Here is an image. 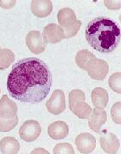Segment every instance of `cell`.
<instances>
[{
  "label": "cell",
  "mask_w": 121,
  "mask_h": 154,
  "mask_svg": "<svg viewBox=\"0 0 121 154\" xmlns=\"http://www.w3.org/2000/svg\"><path fill=\"white\" fill-rule=\"evenodd\" d=\"M52 73L43 61L28 57L18 61L8 76L7 88L11 97L22 103H38L48 96Z\"/></svg>",
  "instance_id": "6da1fadb"
},
{
  "label": "cell",
  "mask_w": 121,
  "mask_h": 154,
  "mask_svg": "<svg viewBox=\"0 0 121 154\" xmlns=\"http://www.w3.org/2000/svg\"><path fill=\"white\" fill-rule=\"evenodd\" d=\"M86 38L90 45L99 53H110L120 42V29L111 19L97 17L89 22Z\"/></svg>",
  "instance_id": "7a4b0ae2"
},
{
  "label": "cell",
  "mask_w": 121,
  "mask_h": 154,
  "mask_svg": "<svg viewBox=\"0 0 121 154\" xmlns=\"http://www.w3.org/2000/svg\"><path fill=\"white\" fill-rule=\"evenodd\" d=\"M108 69V65L106 61L96 58L95 57L89 61L85 69L91 79L98 81H102L106 78Z\"/></svg>",
  "instance_id": "3957f363"
},
{
  "label": "cell",
  "mask_w": 121,
  "mask_h": 154,
  "mask_svg": "<svg viewBox=\"0 0 121 154\" xmlns=\"http://www.w3.org/2000/svg\"><path fill=\"white\" fill-rule=\"evenodd\" d=\"M41 133L40 124L36 120L24 122L19 131L21 139L26 142H33L40 137Z\"/></svg>",
  "instance_id": "277c9868"
},
{
  "label": "cell",
  "mask_w": 121,
  "mask_h": 154,
  "mask_svg": "<svg viewBox=\"0 0 121 154\" xmlns=\"http://www.w3.org/2000/svg\"><path fill=\"white\" fill-rule=\"evenodd\" d=\"M46 107L50 113L58 115L66 110V99L65 94L61 90H56L51 98L46 103Z\"/></svg>",
  "instance_id": "5b68a950"
},
{
  "label": "cell",
  "mask_w": 121,
  "mask_h": 154,
  "mask_svg": "<svg viewBox=\"0 0 121 154\" xmlns=\"http://www.w3.org/2000/svg\"><path fill=\"white\" fill-rule=\"evenodd\" d=\"M26 45L32 53L40 54L45 51L47 43L40 32L31 31L26 36Z\"/></svg>",
  "instance_id": "8992f818"
},
{
  "label": "cell",
  "mask_w": 121,
  "mask_h": 154,
  "mask_svg": "<svg viewBox=\"0 0 121 154\" xmlns=\"http://www.w3.org/2000/svg\"><path fill=\"white\" fill-rule=\"evenodd\" d=\"M44 40L46 43L57 44L65 39L62 28L56 23H49L44 28Z\"/></svg>",
  "instance_id": "52a82bcc"
},
{
  "label": "cell",
  "mask_w": 121,
  "mask_h": 154,
  "mask_svg": "<svg viewBox=\"0 0 121 154\" xmlns=\"http://www.w3.org/2000/svg\"><path fill=\"white\" fill-rule=\"evenodd\" d=\"M75 144L82 153H91L95 149V138L90 133H82L75 139Z\"/></svg>",
  "instance_id": "ba28073f"
},
{
  "label": "cell",
  "mask_w": 121,
  "mask_h": 154,
  "mask_svg": "<svg viewBox=\"0 0 121 154\" xmlns=\"http://www.w3.org/2000/svg\"><path fill=\"white\" fill-rule=\"evenodd\" d=\"M100 145L107 153H116L119 148V140L113 133L104 131L100 137Z\"/></svg>",
  "instance_id": "9c48e42d"
},
{
  "label": "cell",
  "mask_w": 121,
  "mask_h": 154,
  "mask_svg": "<svg viewBox=\"0 0 121 154\" xmlns=\"http://www.w3.org/2000/svg\"><path fill=\"white\" fill-rule=\"evenodd\" d=\"M88 119V124L91 129L96 133H100L101 126L107 121L106 111L100 108L92 109V112Z\"/></svg>",
  "instance_id": "30bf717a"
},
{
  "label": "cell",
  "mask_w": 121,
  "mask_h": 154,
  "mask_svg": "<svg viewBox=\"0 0 121 154\" xmlns=\"http://www.w3.org/2000/svg\"><path fill=\"white\" fill-rule=\"evenodd\" d=\"M53 10V3L49 0H33L31 3V11L39 18L47 17Z\"/></svg>",
  "instance_id": "8fae6325"
},
{
  "label": "cell",
  "mask_w": 121,
  "mask_h": 154,
  "mask_svg": "<svg viewBox=\"0 0 121 154\" xmlns=\"http://www.w3.org/2000/svg\"><path fill=\"white\" fill-rule=\"evenodd\" d=\"M17 111L16 103L4 94L0 99V117L3 119H11L16 116Z\"/></svg>",
  "instance_id": "7c38bea8"
},
{
  "label": "cell",
  "mask_w": 121,
  "mask_h": 154,
  "mask_svg": "<svg viewBox=\"0 0 121 154\" xmlns=\"http://www.w3.org/2000/svg\"><path fill=\"white\" fill-rule=\"evenodd\" d=\"M48 136L53 140L66 138L69 134V127L64 121H56L48 128Z\"/></svg>",
  "instance_id": "4fadbf2b"
},
{
  "label": "cell",
  "mask_w": 121,
  "mask_h": 154,
  "mask_svg": "<svg viewBox=\"0 0 121 154\" xmlns=\"http://www.w3.org/2000/svg\"><path fill=\"white\" fill-rule=\"evenodd\" d=\"M57 20L62 28H67L76 23L77 17L74 11L68 8H62L58 11Z\"/></svg>",
  "instance_id": "5bb4252c"
},
{
  "label": "cell",
  "mask_w": 121,
  "mask_h": 154,
  "mask_svg": "<svg viewBox=\"0 0 121 154\" xmlns=\"http://www.w3.org/2000/svg\"><path fill=\"white\" fill-rule=\"evenodd\" d=\"M91 99H92V103L95 108L104 109L106 107L107 103H108L109 97L108 94L106 90L101 87H97L94 89V91L91 93Z\"/></svg>",
  "instance_id": "9a60e30c"
},
{
  "label": "cell",
  "mask_w": 121,
  "mask_h": 154,
  "mask_svg": "<svg viewBox=\"0 0 121 154\" xmlns=\"http://www.w3.org/2000/svg\"><path fill=\"white\" fill-rule=\"evenodd\" d=\"M20 149V143L13 137H4L0 141V150L3 153L15 154L19 152Z\"/></svg>",
  "instance_id": "2e32d148"
},
{
  "label": "cell",
  "mask_w": 121,
  "mask_h": 154,
  "mask_svg": "<svg viewBox=\"0 0 121 154\" xmlns=\"http://www.w3.org/2000/svg\"><path fill=\"white\" fill-rule=\"evenodd\" d=\"M70 109L80 119H88L92 112V108L85 101L77 102L70 106Z\"/></svg>",
  "instance_id": "e0dca14e"
},
{
  "label": "cell",
  "mask_w": 121,
  "mask_h": 154,
  "mask_svg": "<svg viewBox=\"0 0 121 154\" xmlns=\"http://www.w3.org/2000/svg\"><path fill=\"white\" fill-rule=\"evenodd\" d=\"M15 60V54L8 48L0 49V70L8 69Z\"/></svg>",
  "instance_id": "ac0fdd59"
},
{
  "label": "cell",
  "mask_w": 121,
  "mask_h": 154,
  "mask_svg": "<svg viewBox=\"0 0 121 154\" xmlns=\"http://www.w3.org/2000/svg\"><path fill=\"white\" fill-rule=\"evenodd\" d=\"M95 56L94 55L93 53H91L90 51L83 49L78 52L77 55L75 57V61L77 65H78L81 69H85L87 66V64L91 59L95 57Z\"/></svg>",
  "instance_id": "d6986e66"
},
{
  "label": "cell",
  "mask_w": 121,
  "mask_h": 154,
  "mask_svg": "<svg viewBox=\"0 0 121 154\" xmlns=\"http://www.w3.org/2000/svg\"><path fill=\"white\" fill-rule=\"evenodd\" d=\"M19 118L17 116L11 119H3L0 117V131L2 132H8L15 128L17 125Z\"/></svg>",
  "instance_id": "ffe728a7"
},
{
  "label": "cell",
  "mask_w": 121,
  "mask_h": 154,
  "mask_svg": "<svg viewBox=\"0 0 121 154\" xmlns=\"http://www.w3.org/2000/svg\"><path fill=\"white\" fill-rule=\"evenodd\" d=\"M120 78V72H117V73H115L110 77V79H109L108 81L110 88H111L112 91H114L115 92H116V93L118 94H119L121 92Z\"/></svg>",
  "instance_id": "44dd1931"
},
{
  "label": "cell",
  "mask_w": 121,
  "mask_h": 154,
  "mask_svg": "<svg viewBox=\"0 0 121 154\" xmlns=\"http://www.w3.org/2000/svg\"><path fill=\"white\" fill-rule=\"evenodd\" d=\"M81 26H82V22L80 20H77L73 25L70 26V27H69L67 28H62L64 32V35H65V39H68V38L74 36L79 31Z\"/></svg>",
  "instance_id": "7402d4cb"
},
{
  "label": "cell",
  "mask_w": 121,
  "mask_h": 154,
  "mask_svg": "<svg viewBox=\"0 0 121 154\" xmlns=\"http://www.w3.org/2000/svg\"><path fill=\"white\" fill-rule=\"evenodd\" d=\"M53 152L56 154L57 153H74L73 147L68 143H60L57 144L53 149Z\"/></svg>",
  "instance_id": "603a6c76"
},
{
  "label": "cell",
  "mask_w": 121,
  "mask_h": 154,
  "mask_svg": "<svg viewBox=\"0 0 121 154\" xmlns=\"http://www.w3.org/2000/svg\"><path fill=\"white\" fill-rule=\"evenodd\" d=\"M111 117L115 123L120 124V102H118L111 107Z\"/></svg>",
  "instance_id": "cb8c5ba5"
},
{
  "label": "cell",
  "mask_w": 121,
  "mask_h": 154,
  "mask_svg": "<svg viewBox=\"0 0 121 154\" xmlns=\"http://www.w3.org/2000/svg\"><path fill=\"white\" fill-rule=\"evenodd\" d=\"M105 5L109 9H119L120 8L119 1H105Z\"/></svg>",
  "instance_id": "d4e9b609"
},
{
  "label": "cell",
  "mask_w": 121,
  "mask_h": 154,
  "mask_svg": "<svg viewBox=\"0 0 121 154\" xmlns=\"http://www.w3.org/2000/svg\"><path fill=\"white\" fill-rule=\"evenodd\" d=\"M15 4V1H0V7L3 8H11Z\"/></svg>",
  "instance_id": "484cf974"
},
{
  "label": "cell",
  "mask_w": 121,
  "mask_h": 154,
  "mask_svg": "<svg viewBox=\"0 0 121 154\" xmlns=\"http://www.w3.org/2000/svg\"><path fill=\"white\" fill-rule=\"evenodd\" d=\"M0 49H1V48H0Z\"/></svg>",
  "instance_id": "4316f807"
},
{
  "label": "cell",
  "mask_w": 121,
  "mask_h": 154,
  "mask_svg": "<svg viewBox=\"0 0 121 154\" xmlns=\"http://www.w3.org/2000/svg\"></svg>",
  "instance_id": "83f0119b"
}]
</instances>
